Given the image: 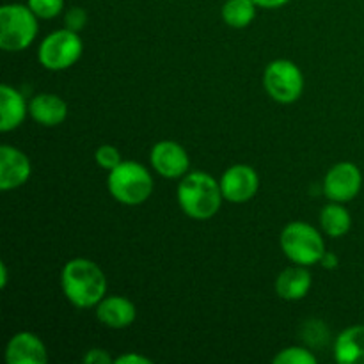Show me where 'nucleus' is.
Instances as JSON below:
<instances>
[{"label":"nucleus","mask_w":364,"mask_h":364,"mask_svg":"<svg viewBox=\"0 0 364 364\" xmlns=\"http://www.w3.org/2000/svg\"><path fill=\"white\" fill-rule=\"evenodd\" d=\"M60 287L73 306L80 309L96 308L107 294V277L95 262L75 258L64 265Z\"/></svg>","instance_id":"nucleus-1"},{"label":"nucleus","mask_w":364,"mask_h":364,"mask_svg":"<svg viewBox=\"0 0 364 364\" xmlns=\"http://www.w3.org/2000/svg\"><path fill=\"white\" fill-rule=\"evenodd\" d=\"M176 194L178 205L185 215L198 220L212 219L219 212L224 199L219 181L203 171L185 174L178 185Z\"/></svg>","instance_id":"nucleus-2"},{"label":"nucleus","mask_w":364,"mask_h":364,"mask_svg":"<svg viewBox=\"0 0 364 364\" xmlns=\"http://www.w3.org/2000/svg\"><path fill=\"white\" fill-rule=\"evenodd\" d=\"M107 187L110 196L123 205L135 206L144 203L153 192V178L144 166L134 160L121 162L109 171Z\"/></svg>","instance_id":"nucleus-3"},{"label":"nucleus","mask_w":364,"mask_h":364,"mask_svg":"<svg viewBox=\"0 0 364 364\" xmlns=\"http://www.w3.org/2000/svg\"><path fill=\"white\" fill-rule=\"evenodd\" d=\"M38 36V16L23 4H6L0 7V48L21 52Z\"/></svg>","instance_id":"nucleus-4"},{"label":"nucleus","mask_w":364,"mask_h":364,"mask_svg":"<svg viewBox=\"0 0 364 364\" xmlns=\"http://www.w3.org/2000/svg\"><path fill=\"white\" fill-rule=\"evenodd\" d=\"M281 249L295 265L311 267L326 255V244L318 230L308 223H290L281 233Z\"/></svg>","instance_id":"nucleus-5"},{"label":"nucleus","mask_w":364,"mask_h":364,"mask_svg":"<svg viewBox=\"0 0 364 364\" xmlns=\"http://www.w3.org/2000/svg\"><path fill=\"white\" fill-rule=\"evenodd\" d=\"M82 50H84V43L78 32L64 27L43 39L38 50V60L46 70L64 71L80 59Z\"/></svg>","instance_id":"nucleus-6"},{"label":"nucleus","mask_w":364,"mask_h":364,"mask_svg":"<svg viewBox=\"0 0 364 364\" xmlns=\"http://www.w3.org/2000/svg\"><path fill=\"white\" fill-rule=\"evenodd\" d=\"M263 85L267 95L279 103H294L304 91V77L291 60L277 59L265 68Z\"/></svg>","instance_id":"nucleus-7"},{"label":"nucleus","mask_w":364,"mask_h":364,"mask_svg":"<svg viewBox=\"0 0 364 364\" xmlns=\"http://www.w3.org/2000/svg\"><path fill=\"white\" fill-rule=\"evenodd\" d=\"M361 187V169L352 162H340L333 166L323 180V192L331 201L336 203H347L358 198Z\"/></svg>","instance_id":"nucleus-8"},{"label":"nucleus","mask_w":364,"mask_h":364,"mask_svg":"<svg viewBox=\"0 0 364 364\" xmlns=\"http://www.w3.org/2000/svg\"><path fill=\"white\" fill-rule=\"evenodd\" d=\"M220 191L224 199L231 203H245L256 196L259 188V176L251 166H231L220 178Z\"/></svg>","instance_id":"nucleus-9"},{"label":"nucleus","mask_w":364,"mask_h":364,"mask_svg":"<svg viewBox=\"0 0 364 364\" xmlns=\"http://www.w3.org/2000/svg\"><path fill=\"white\" fill-rule=\"evenodd\" d=\"M149 162L160 176L169 178V180L183 178L191 166V160H188L183 146L173 141L156 142L149 155Z\"/></svg>","instance_id":"nucleus-10"},{"label":"nucleus","mask_w":364,"mask_h":364,"mask_svg":"<svg viewBox=\"0 0 364 364\" xmlns=\"http://www.w3.org/2000/svg\"><path fill=\"white\" fill-rule=\"evenodd\" d=\"M32 166L23 151L9 144L0 146V188H18L31 178Z\"/></svg>","instance_id":"nucleus-11"},{"label":"nucleus","mask_w":364,"mask_h":364,"mask_svg":"<svg viewBox=\"0 0 364 364\" xmlns=\"http://www.w3.org/2000/svg\"><path fill=\"white\" fill-rule=\"evenodd\" d=\"M6 361L7 364H46L48 352L36 334L23 331L14 334L7 343Z\"/></svg>","instance_id":"nucleus-12"},{"label":"nucleus","mask_w":364,"mask_h":364,"mask_svg":"<svg viewBox=\"0 0 364 364\" xmlns=\"http://www.w3.org/2000/svg\"><path fill=\"white\" fill-rule=\"evenodd\" d=\"M96 316L103 326L110 327V329H124L135 322L137 309H135L134 302L128 301L127 297L114 295V297L102 299V302L96 306Z\"/></svg>","instance_id":"nucleus-13"},{"label":"nucleus","mask_w":364,"mask_h":364,"mask_svg":"<svg viewBox=\"0 0 364 364\" xmlns=\"http://www.w3.org/2000/svg\"><path fill=\"white\" fill-rule=\"evenodd\" d=\"M32 119L41 127H59L68 117V105L63 98L52 92L36 95L28 103Z\"/></svg>","instance_id":"nucleus-14"},{"label":"nucleus","mask_w":364,"mask_h":364,"mask_svg":"<svg viewBox=\"0 0 364 364\" xmlns=\"http://www.w3.org/2000/svg\"><path fill=\"white\" fill-rule=\"evenodd\" d=\"M311 274L306 267L295 265L284 269L276 279V291L284 301H299L304 299L311 290Z\"/></svg>","instance_id":"nucleus-15"},{"label":"nucleus","mask_w":364,"mask_h":364,"mask_svg":"<svg viewBox=\"0 0 364 364\" xmlns=\"http://www.w3.org/2000/svg\"><path fill=\"white\" fill-rule=\"evenodd\" d=\"M28 112L23 96L11 85L2 84L0 87V130L11 132L20 127Z\"/></svg>","instance_id":"nucleus-16"},{"label":"nucleus","mask_w":364,"mask_h":364,"mask_svg":"<svg viewBox=\"0 0 364 364\" xmlns=\"http://www.w3.org/2000/svg\"><path fill=\"white\" fill-rule=\"evenodd\" d=\"M334 359L340 364H364V326L348 327L336 338Z\"/></svg>","instance_id":"nucleus-17"},{"label":"nucleus","mask_w":364,"mask_h":364,"mask_svg":"<svg viewBox=\"0 0 364 364\" xmlns=\"http://www.w3.org/2000/svg\"><path fill=\"white\" fill-rule=\"evenodd\" d=\"M320 226L327 237L340 238L350 231L352 217L341 203L334 201L333 205H327L320 213Z\"/></svg>","instance_id":"nucleus-18"},{"label":"nucleus","mask_w":364,"mask_h":364,"mask_svg":"<svg viewBox=\"0 0 364 364\" xmlns=\"http://www.w3.org/2000/svg\"><path fill=\"white\" fill-rule=\"evenodd\" d=\"M256 4L252 0H226L223 6V20L233 28H245L256 18Z\"/></svg>","instance_id":"nucleus-19"},{"label":"nucleus","mask_w":364,"mask_h":364,"mask_svg":"<svg viewBox=\"0 0 364 364\" xmlns=\"http://www.w3.org/2000/svg\"><path fill=\"white\" fill-rule=\"evenodd\" d=\"M274 364H316V358L308 348L288 347L274 358Z\"/></svg>","instance_id":"nucleus-20"},{"label":"nucleus","mask_w":364,"mask_h":364,"mask_svg":"<svg viewBox=\"0 0 364 364\" xmlns=\"http://www.w3.org/2000/svg\"><path fill=\"white\" fill-rule=\"evenodd\" d=\"M27 6L38 18L52 20L64 9V0H28Z\"/></svg>","instance_id":"nucleus-21"},{"label":"nucleus","mask_w":364,"mask_h":364,"mask_svg":"<svg viewBox=\"0 0 364 364\" xmlns=\"http://www.w3.org/2000/svg\"><path fill=\"white\" fill-rule=\"evenodd\" d=\"M95 160L96 164L105 171L116 169V167L123 162V160H121L119 149L114 148V146L110 144L100 146V148L95 151Z\"/></svg>","instance_id":"nucleus-22"},{"label":"nucleus","mask_w":364,"mask_h":364,"mask_svg":"<svg viewBox=\"0 0 364 364\" xmlns=\"http://www.w3.org/2000/svg\"><path fill=\"white\" fill-rule=\"evenodd\" d=\"M64 23L70 31L80 32L87 25V13L82 7H71V9H68L66 16H64Z\"/></svg>","instance_id":"nucleus-23"},{"label":"nucleus","mask_w":364,"mask_h":364,"mask_svg":"<svg viewBox=\"0 0 364 364\" xmlns=\"http://www.w3.org/2000/svg\"><path fill=\"white\" fill-rule=\"evenodd\" d=\"M84 363L85 364H109L112 363V358H110L105 350H102V348H91V350L84 355Z\"/></svg>","instance_id":"nucleus-24"},{"label":"nucleus","mask_w":364,"mask_h":364,"mask_svg":"<svg viewBox=\"0 0 364 364\" xmlns=\"http://www.w3.org/2000/svg\"><path fill=\"white\" fill-rule=\"evenodd\" d=\"M116 364H151V359L144 358L141 354H123L114 359Z\"/></svg>","instance_id":"nucleus-25"},{"label":"nucleus","mask_w":364,"mask_h":364,"mask_svg":"<svg viewBox=\"0 0 364 364\" xmlns=\"http://www.w3.org/2000/svg\"><path fill=\"white\" fill-rule=\"evenodd\" d=\"M320 265H322L323 269H327V270H334L338 265H340V258H338L334 252L326 251V255H323L322 259H320Z\"/></svg>","instance_id":"nucleus-26"},{"label":"nucleus","mask_w":364,"mask_h":364,"mask_svg":"<svg viewBox=\"0 0 364 364\" xmlns=\"http://www.w3.org/2000/svg\"><path fill=\"white\" fill-rule=\"evenodd\" d=\"M252 2L258 7H263V9H277V7H283L290 0H252Z\"/></svg>","instance_id":"nucleus-27"},{"label":"nucleus","mask_w":364,"mask_h":364,"mask_svg":"<svg viewBox=\"0 0 364 364\" xmlns=\"http://www.w3.org/2000/svg\"><path fill=\"white\" fill-rule=\"evenodd\" d=\"M7 287V267L6 263H0V288Z\"/></svg>","instance_id":"nucleus-28"}]
</instances>
